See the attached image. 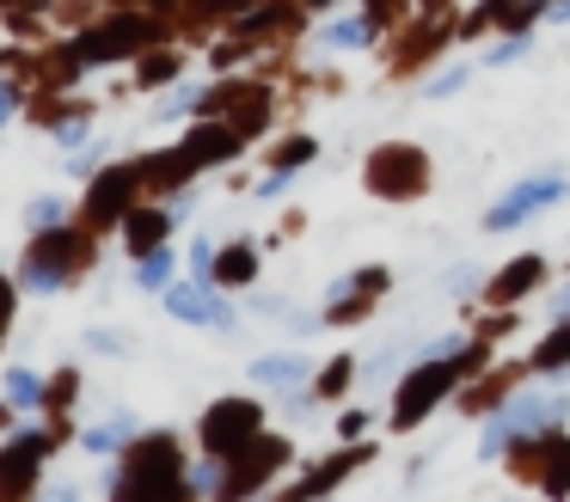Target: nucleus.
<instances>
[{
  "label": "nucleus",
  "instance_id": "nucleus-25",
  "mask_svg": "<svg viewBox=\"0 0 570 502\" xmlns=\"http://www.w3.org/2000/svg\"><path fill=\"white\" fill-rule=\"evenodd\" d=\"M7 398H13L19 411H38V404H43V380L31 374V367H13V374H7Z\"/></svg>",
  "mask_w": 570,
  "mask_h": 502
},
{
  "label": "nucleus",
  "instance_id": "nucleus-6",
  "mask_svg": "<svg viewBox=\"0 0 570 502\" xmlns=\"http://www.w3.org/2000/svg\"><path fill=\"white\" fill-rule=\"evenodd\" d=\"M258 435H264V411L252 398H222L203 416V447H209V460H234V453H246Z\"/></svg>",
  "mask_w": 570,
  "mask_h": 502
},
{
  "label": "nucleus",
  "instance_id": "nucleus-19",
  "mask_svg": "<svg viewBox=\"0 0 570 502\" xmlns=\"http://www.w3.org/2000/svg\"><path fill=\"white\" fill-rule=\"evenodd\" d=\"M546 7H552V0H491V7H484L472 24H497V31H528V24L540 19Z\"/></svg>",
  "mask_w": 570,
  "mask_h": 502
},
{
  "label": "nucleus",
  "instance_id": "nucleus-16",
  "mask_svg": "<svg viewBox=\"0 0 570 502\" xmlns=\"http://www.w3.org/2000/svg\"><path fill=\"white\" fill-rule=\"evenodd\" d=\"M533 453L546 460L540 472V490H552V496H564L570 490V435H558V429H546V435H528Z\"/></svg>",
  "mask_w": 570,
  "mask_h": 502
},
{
  "label": "nucleus",
  "instance_id": "nucleus-9",
  "mask_svg": "<svg viewBox=\"0 0 570 502\" xmlns=\"http://www.w3.org/2000/svg\"><path fill=\"white\" fill-rule=\"evenodd\" d=\"M570 196V184L558 178V171H546V178H521L509 196H497L491 203V215H484V233H509V227H521V220L533 215V208H552V203H564Z\"/></svg>",
  "mask_w": 570,
  "mask_h": 502
},
{
  "label": "nucleus",
  "instance_id": "nucleus-24",
  "mask_svg": "<svg viewBox=\"0 0 570 502\" xmlns=\"http://www.w3.org/2000/svg\"><path fill=\"white\" fill-rule=\"evenodd\" d=\"M173 264H178V257L166 252V245H154V252L136 257V282H141V288H154V294L173 288Z\"/></svg>",
  "mask_w": 570,
  "mask_h": 502
},
{
  "label": "nucleus",
  "instance_id": "nucleus-4",
  "mask_svg": "<svg viewBox=\"0 0 570 502\" xmlns=\"http://www.w3.org/2000/svg\"><path fill=\"white\" fill-rule=\"evenodd\" d=\"M362 178H368L374 196H386V203H411V196L430 184V154L411 141H386L368 154V166H362Z\"/></svg>",
  "mask_w": 570,
  "mask_h": 502
},
{
  "label": "nucleus",
  "instance_id": "nucleus-5",
  "mask_svg": "<svg viewBox=\"0 0 570 502\" xmlns=\"http://www.w3.org/2000/svg\"><path fill=\"white\" fill-rule=\"evenodd\" d=\"M564 392H515V398L503 404V416L491 423V435H484V453H497L503 441H528V435H546V429L564 423Z\"/></svg>",
  "mask_w": 570,
  "mask_h": 502
},
{
  "label": "nucleus",
  "instance_id": "nucleus-31",
  "mask_svg": "<svg viewBox=\"0 0 570 502\" xmlns=\"http://www.w3.org/2000/svg\"><path fill=\"white\" fill-rule=\"evenodd\" d=\"M466 80H472V68H448L442 80H430V86H423V98H454Z\"/></svg>",
  "mask_w": 570,
  "mask_h": 502
},
{
  "label": "nucleus",
  "instance_id": "nucleus-18",
  "mask_svg": "<svg viewBox=\"0 0 570 502\" xmlns=\"http://www.w3.org/2000/svg\"><path fill=\"white\" fill-rule=\"evenodd\" d=\"M540 269H546V257H515V264H509V269H497V276H491V301H521V294H528L533 288V282H540Z\"/></svg>",
  "mask_w": 570,
  "mask_h": 502
},
{
  "label": "nucleus",
  "instance_id": "nucleus-1",
  "mask_svg": "<svg viewBox=\"0 0 570 502\" xmlns=\"http://www.w3.org/2000/svg\"><path fill=\"white\" fill-rule=\"evenodd\" d=\"M178 490H185V460H178L173 435H136V447L111 472V496L124 502H166Z\"/></svg>",
  "mask_w": 570,
  "mask_h": 502
},
{
  "label": "nucleus",
  "instance_id": "nucleus-20",
  "mask_svg": "<svg viewBox=\"0 0 570 502\" xmlns=\"http://www.w3.org/2000/svg\"><path fill=\"white\" fill-rule=\"evenodd\" d=\"M252 276H258V252H252L246 239H239V245H227V252H215L209 282H234V288H239V282H252Z\"/></svg>",
  "mask_w": 570,
  "mask_h": 502
},
{
  "label": "nucleus",
  "instance_id": "nucleus-28",
  "mask_svg": "<svg viewBox=\"0 0 570 502\" xmlns=\"http://www.w3.org/2000/svg\"><path fill=\"white\" fill-rule=\"evenodd\" d=\"M307 159H320V141H313V135H295V141H283V154H276V166H283V171H301Z\"/></svg>",
  "mask_w": 570,
  "mask_h": 502
},
{
  "label": "nucleus",
  "instance_id": "nucleus-27",
  "mask_svg": "<svg viewBox=\"0 0 570 502\" xmlns=\"http://www.w3.org/2000/svg\"><path fill=\"white\" fill-rule=\"evenodd\" d=\"M178 73H185V61H178L173 49H166V56H148V61H141V86H173Z\"/></svg>",
  "mask_w": 570,
  "mask_h": 502
},
{
  "label": "nucleus",
  "instance_id": "nucleus-30",
  "mask_svg": "<svg viewBox=\"0 0 570 502\" xmlns=\"http://www.w3.org/2000/svg\"><path fill=\"white\" fill-rule=\"evenodd\" d=\"M350 374H356V362H350V355H337V362L325 367L320 380H313V392H320V398H332V392H344V386H350Z\"/></svg>",
  "mask_w": 570,
  "mask_h": 502
},
{
  "label": "nucleus",
  "instance_id": "nucleus-8",
  "mask_svg": "<svg viewBox=\"0 0 570 502\" xmlns=\"http://www.w3.org/2000/svg\"><path fill=\"white\" fill-rule=\"evenodd\" d=\"M154 31H160V24H154L148 12H117V19H105L99 31L80 37V43H75V61H87V68L117 61V56H129V49H141Z\"/></svg>",
  "mask_w": 570,
  "mask_h": 502
},
{
  "label": "nucleus",
  "instance_id": "nucleus-14",
  "mask_svg": "<svg viewBox=\"0 0 570 502\" xmlns=\"http://www.w3.org/2000/svg\"><path fill=\"white\" fill-rule=\"evenodd\" d=\"M239 141H246V135H239L227 117H203L197 129L185 135V154L197 159V166H222V159L239 154Z\"/></svg>",
  "mask_w": 570,
  "mask_h": 502
},
{
  "label": "nucleus",
  "instance_id": "nucleus-26",
  "mask_svg": "<svg viewBox=\"0 0 570 502\" xmlns=\"http://www.w3.org/2000/svg\"><path fill=\"white\" fill-rule=\"evenodd\" d=\"M124 441H136V423H129V416H111V423L87 429V447L92 453H111V447H124Z\"/></svg>",
  "mask_w": 570,
  "mask_h": 502
},
{
  "label": "nucleus",
  "instance_id": "nucleus-12",
  "mask_svg": "<svg viewBox=\"0 0 570 502\" xmlns=\"http://www.w3.org/2000/svg\"><path fill=\"white\" fill-rule=\"evenodd\" d=\"M203 110H215V117H227L239 135H252V129H264L271 98H264L258 86H215V92H203Z\"/></svg>",
  "mask_w": 570,
  "mask_h": 502
},
{
  "label": "nucleus",
  "instance_id": "nucleus-35",
  "mask_svg": "<svg viewBox=\"0 0 570 502\" xmlns=\"http://www.w3.org/2000/svg\"><path fill=\"white\" fill-rule=\"evenodd\" d=\"M558 318H570V282L552 294V325H558Z\"/></svg>",
  "mask_w": 570,
  "mask_h": 502
},
{
  "label": "nucleus",
  "instance_id": "nucleus-13",
  "mask_svg": "<svg viewBox=\"0 0 570 502\" xmlns=\"http://www.w3.org/2000/svg\"><path fill=\"white\" fill-rule=\"evenodd\" d=\"M43 453H50V435H38V429H26L13 447H0V490H31L38 484Z\"/></svg>",
  "mask_w": 570,
  "mask_h": 502
},
{
  "label": "nucleus",
  "instance_id": "nucleus-10",
  "mask_svg": "<svg viewBox=\"0 0 570 502\" xmlns=\"http://www.w3.org/2000/svg\"><path fill=\"white\" fill-rule=\"evenodd\" d=\"M160 301H166V313L185 318V325H215V331H234L239 325L234 306H227L222 294H209V276H203V282H173V288H160Z\"/></svg>",
  "mask_w": 570,
  "mask_h": 502
},
{
  "label": "nucleus",
  "instance_id": "nucleus-23",
  "mask_svg": "<svg viewBox=\"0 0 570 502\" xmlns=\"http://www.w3.org/2000/svg\"><path fill=\"white\" fill-rule=\"evenodd\" d=\"M368 43V19H337L313 31V49H362Z\"/></svg>",
  "mask_w": 570,
  "mask_h": 502
},
{
  "label": "nucleus",
  "instance_id": "nucleus-15",
  "mask_svg": "<svg viewBox=\"0 0 570 502\" xmlns=\"http://www.w3.org/2000/svg\"><path fill=\"white\" fill-rule=\"evenodd\" d=\"M173 227H178V215H166V208H129L124 215V245L141 257V252H154V245L173 239Z\"/></svg>",
  "mask_w": 570,
  "mask_h": 502
},
{
  "label": "nucleus",
  "instance_id": "nucleus-3",
  "mask_svg": "<svg viewBox=\"0 0 570 502\" xmlns=\"http://www.w3.org/2000/svg\"><path fill=\"white\" fill-rule=\"evenodd\" d=\"M80 264H87V245H80V233H68V220H62V227H43L38 233L31 257L19 264V282H26L31 294H56V288L75 282Z\"/></svg>",
  "mask_w": 570,
  "mask_h": 502
},
{
  "label": "nucleus",
  "instance_id": "nucleus-2",
  "mask_svg": "<svg viewBox=\"0 0 570 502\" xmlns=\"http://www.w3.org/2000/svg\"><path fill=\"white\" fill-rule=\"evenodd\" d=\"M484 350H448V355H430V362H417L405 374V386H399V398H393V423L399 429H411V423H423V416L435 411V404L448 398V392L466 380V367L479 362Z\"/></svg>",
  "mask_w": 570,
  "mask_h": 502
},
{
  "label": "nucleus",
  "instance_id": "nucleus-7",
  "mask_svg": "<svg viewBox=\"0 0 570 502\" xmlns=\"http://www.w3.org/2000/svg\"><path fill=\"white\" fill-rule=\"evenodd\" d=\"M141 184H148V166H105L99 178H92V190H87V220L92 227H117V220L136 208V196H141Z\"/></svg>",
  "mask_w": 570,
  "mask_h": 502
},
{
  "label": "nucleus",
  "instance_id": "nucleus-38",
  "mask_svg": "<svg viewBox=\"0 0 570 502\" xmlns=\"http://www.w3.org/2000/svg\"><path fill=\"white\" fill-rule=\"evenodd\" d=\"M148 7H166V0H148Z\"/></svg>",
  "mask_w": 570,
  "mask_h": 502
},
{
  "label": "nucleus",
  "instance_id": "nucleus-29",
  "mask_svg": "<svg viewBox=\"0 0 570 502\" xmlns=\"http://www.w3.org/2000/svg\"><path fill=\"white\" fill-rule=\"evenodd\" d=\"M26 220H31V233H43V227H62V220H68V203H56V196H38V203L26 208Z\"/></svg>",
  "mask_w": 570,
  "mask_h": 502
},
{
  "label": "nucleus",
  "instance_id": "nucleus-17",
  "mask_svg": "<svg viewBox=\"0 0 570 502\" xmlns=\"http://www.w3.org/2000/svg\"><path fill=\"white\" fill-rule=\"evenodd\" d=\"M307 374H313V362H301V355H258L252 362V386H264V392H295Z\"/></svg>",
  "mask_w": 570,
  "mask_h": 502
},
{
  "label": "nucleus",
  "instance_id": "nucleus-36",
  "mask_svg": "<svg viewBox=\"0 0 570 502\" xmlns=\"http://www.w3.org/2000/svg\"><path fill=\"white\" fill-rule=\"evenodd\" d=\"M7 110H13V92H7V86H0V122H7Z\"/></svg>",
  "mask_w": 570,
  "mask_h": 502
},
{
  "label": "nucleus",
  "instance_id": "nucleus-21",
  "mask_svg": "<svg viewBox=\"0 0 570 502\" xmlns=\"http://www.w3.org/2000/svg\"><path fill=\"white\" fill-rule=\"evenodd\" d=\"M362 460H368V447H344V453H332V460H325L320 472H307V478H301V496H320V490H332L337 478H344V472H356Z\"/></svg>",
  "mask_w": 570,
  "mask_h": 502
},
{
  "label": "nucleus",
  "instance_id": "nucleus-33",
  "mask_svg": "<svg viewBox=\"0 0 570 502\" xmlns=\"http://www.w3.org/2000/svg\"><path fill=\"white\" fill-rule=\"evenodd\" d=\"M87 117H68V122H56V141H62V147H87Z\"/></svg>",
  "mask_w": 570,
  "mask_h": 502
},
{
  "label": "nucleus",
  "instance_id": "nucleus-22",
  "mask_svg": "<svg viewBox=\"0 0 570 502\" xmlns=\"http://www.w3.org/2000/svg\"><path fill=\"white\" fill-rule=\"evenodd\" d=\"M148 166V184H166V190H178V184L197 171V159L185 154V147H173V154H154V159H141Z\"/></svg>",
  "mask_w": 570,
  "mask_h": 502
},
{
  "label": "nucleus",
  "instance_id": "nucleus-11",
  "mask_svg": "<svg viewBox=\"0 0 570 502\" xmlns=\"http://www.w3.org/2000/svg\"><path fill=\"white\" fill-rule=\"evenodd\" d=\"M283 460H288V441H283V435H258L246 453H234V460H227V496H246V490H258Z\"/></svg>",
  "mask_w": 570,
  "mask_h": 502
},
{
  "label": "nucleus",
  "instance_id": "nucleus-34",
  "mask_svg": "<svg viewBox=\"0 0 570 502\" xmlns=\"http://www.w3.org/2000/svg\"><path fill=\"white\" fill-rule=\"evenodd\" d=\"M7 325H13V282L0 276V337H7Z\"/></svg>",
  "mask_w": 570,
  "mask_h": 502
},
{
  "label": "nucleus",
  "instance_id": "nucleus-37",
  "mask_svg": "<svg viewBox=\"0 0 570 502\" xmlns=\"http://www.w3.org/2000/svg\"><path fill=\"white\" fill-rule=\"evenodd\" d=\"M558 19H570V0H558Z\"/></svg>",
  "mask_w": 570,
  "mask_h": 502
},
{
  "label": "nucleus",
  "instance_id": "nucleus-32",
  "mask_svg": "<svg viewBox=\"0 0 570 502\" xmlns=\"http://www.w3.org/2000/svg\"><path fill=\"white\" fill-rule=\"evenodd\" d=\"M87 350L92 355H124L129 337H124V331H87Z\"/></svg>",
  "mask_w": 570,
  "mask_h": 502
}]
</instances>
